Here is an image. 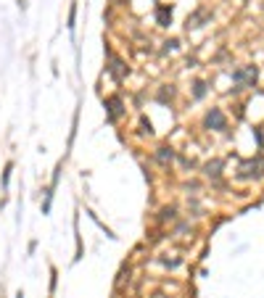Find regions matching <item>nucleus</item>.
I'll return each mask as SVG.
<instances>
[{
	"mask_svg": "<svg viewBox=\"0 0 264 298\" xmlns=\"http://www.w3.org/2000/svg\"><path fill=\"white\" fill-rule=\"evenodd\" d=\"M111 72H114V74H117V77L122 79L124 74H127V69L122 66V61H117V58H114V61H111Z\"/></svg>",
	"mask_w": 264,
	"mask_h": 298,
	"instance_id": "2",
	"label": "nucleus"
},
{
	"mask_svg": "<svg viewBox=\"0 0 264 298\" xmlns=\"http://www.w3.org/2000/svg\"><path fill=\"white\" fill-rule=\"evenodd\" d=\"M159 161H162V164L172 161V151H169V148H159Z\"/></svg>",
	"mask_w": 264,
	"mask_h": 298,
	"instance_id": "3",
	"label": "nucleus"
},
{
	"mask_svg": "<svg viewBox=\"0 0 264 298\" xmlns=\"http://www.w3.org/2000/svg\"><path fill=\"white\" fill-rule=\"evenodd\" d=\"M109 108H111V119H117L119 113H122V103L117 98H109Z\"/></svg>",
	"mask_w": 264,
	"mask_h": 298,
	"instance_id": "1",
	"label": "nucleus"
}]
</instances>
